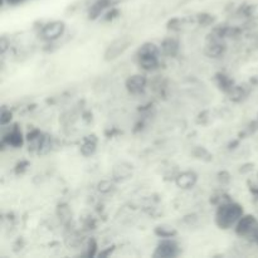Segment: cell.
<instances>
[{
  "label": "cell",
  "instance_id": "30bf717a",
  "mask_svg": "<svg viewBox=\"0 0 258 258\" xmlns=\"http://www.w3.org/2000/svg\"><path fill=\"white\" fill-rule=\"evenodd\" d=\"M3 141H4L5 144H8L9 146H12V148L18 149L22 148L23 144H24V138H23L22 131L15 126L12 130H9V133L4 136Z\"/></svg>",
  "mask_w": 258,
  "mask_h": 258
},
{
  "label": "cell",
  "instance_id": "e0dca14e",
  "mask_svg": "<svg viewBox=\"0 0 258 258\" xmlns=\"http://www.w3.org/2000/svg\"><path fill=\"white\" fill-rule=\"evenodd\" d=\"M251 191H253V194H256V196H258V174L256 176V181L254 183L251 184Z\"/></svg>",
  "mask_w": 258,
  "mask_h": 258
},
{
  "label": "cell",
  "instance_id": "9a60e30c",
  "mask_svg": "<svg viewBox=\"0 0 258 258\" xmlns=\"http://www.w3.org/2000/svg\"><path fill=\"white\" fill-rule=\"evenodd\" d=\"M10 121H12V112L8 110H3L2 112V125H7V123H9Z\"/></svg>",
  "mask_w": 258,
  "mask_h": 258
},
{
  "label": "cell",
  "instance_id": "52a82bcc",
  "mask_svg": "<svg viewBox=\"0 0 258 258\" xmlns=\"http://www.w3.org/2000/svg\"><path fill=\"white\" fill-rule=\"evenodd\" d=\"M212 38H209L208 43L206 45V53L208 57L212 58H217V57H221L222 54L224 53L226 50V44L222 42V38L218 37L213 33L211 35Z\"/></svg>",
  "mask_w": 258,
  "mask_h": 258
},
{
  "label": "cell",
  "instance_id": "4fadbf2b",
  "mask_svg": "<svg viewBox=\"0 0 258 258\" xmlns=\"http://www.w3.org/2000/svg\"><path fill=\"white\" fill-rule=\"evenodd\" d=\"M155 232L161 238H171L175 234V231L173 228H166V227H158Z\"/></svg>",
  "mask_w": 258,
  "mask_h": 258
},
{
  "label": "cell",
  "instance_id": "2e32d148",
  "mask_svg": "<svg viewBox=\"0 0 258 258\" xmlns=\"http://www.w3.org/2000/svg\"><path fill=\"white\" fill-rule=\"evenodd\" d=\"M24 2H27V0H2V4H8L10 7H18V5L23 4Z\"/></svg>",
  "mask_w": 258,
  "mask_h": 258
},
{
  "label": "cell",
  "instance_id": "7c38bea8",
  "mask_svg": "<svg viewBox=\"0 0 258 258\" xmlns=\"http://www.w3.org/2000/svg\"><path fill=\"white\" fill-rule=\"evenodd\" d=\"M161 52L165 55H169V57H174V55L178 54L179 52V42L175 38H166V39L163 40L160 45Z\"/></svg>",
  "mask_w": 258,
  "mask_h": 258
},
{
  "label": "cell",
  "instance_id": "ac0fdd59",
  "mask_svg": "<svg viewBox=\"0 0 258 258\" xmlns=\"http://www.w3.org/2000/svg\"><path fill=\"white\" fill-rule=\"evenodd\" d=\"M254 241H257V242H258V234H257V237H256V239H254Z\"/></svg>",
  "mask_w": 258,
  "mask_h": 258
},
{
  "label": "cell",
  "instance_id": "8992f818",
  "mask_svg": "<svg viewBox=\"0 0 258 258\" xmlns=\"http://www.w3.org/2000/svg\"><path fill=\"white\" fill-rule=\"evenodd\" d=\"M179 254V246L175 241L171 238H164L156 247V251L154 257L171 258L176 257Z\"/></svg>",
  "mask_w": 258,
  "mask_h": 258
},
{
  "label": "cell",
  "instance_id": "3957f363",
  "mask_svg": "<svg viewBox=\"0 0 258 258\" xmlns=\"http://www.w3.org/2000/svg\"><path fill=\"white\" fill-rule=\"evenodd\" d=\"M237 236L241 238L256 239L258 234V219L252 214H243L234 227Z\"/></svg>",
  "mask_w": 258,
  "mask_h": 258
},
{
  "label": "cell",
  "instance_id": "ba28073f",
  "mask_svg": "<svg viewBox=\"0 0 258 258\" xmlns=\"http://www.w3.org/2000/svg\"><path fill=\"white\" fill-rule=\"evenodd\" d=\"M146 83H148V80H146L145 76L135 75L131 76V77L126 81V88H127L128 92L133 93V95H139V93H141L145 90Z\"/></svg>",
  "mask_w": 258,
  "mask_h": 258
},
{
  "label": "cell",
  "instance_id": "8fae6325",
  "mask_svg": "<svg viewBox=\"0 0 258 258\" xmlns=\"http://www.w3.org/2000/svg\"><path fill=\"white\" fill-rule=\"evenodd\" d=\"M197 179H198V176H197L196 173H193V171H184V173H181L176 178V185L181 189H190L196 185Z\"/></svg>",
  "mask_w": 258,
  "mask_h": 258
},
{
  "label": "cell",
  "instance_id": "6da1fadb",
  "mask_svg": "<svg viewBox=\"0 0 258 258\" xmlns=\"http://www.w3.org/2000/svg\"><path fill=\"white\" fill-rule=\"evenodd\" d=\"M243 207L234 202L227 201L219 204L216 213V223L221 229H231L236 227L239 219L243 217Z\"/></svg>",
  "mask_w": 258,
  "mask_h": 258
},
{
  "label": "cell",
  "instance_id": "5b68a950",
  "mask_svg": "<svg viewBox=\"0 0 258 258\" xmlns=\"http://www.w3.org/2000/svg\"><path fill=\"white\" fill-rule=\"evenodd\" d=\"M66 24L60 20H53V22L47 23L43 25L42 30H40V35L47 42H54V40L59 39L63 34H64Z\"/></svg>",
  "mask_w": 258,
  "mask_h": 258
},
{
  "label": "cell",
  "instance_id": "9c48e42d",
  "mask_svg": "<svg viewBox=\"0 0 258 258\" xmlns=\"http://www.w3.org/2000/svg\"><path fill=\"white\" fill-rule=\"evenodd\" d=\"M111 5H112V0H96L88 9V18L92 20L97 19L101 15L105 14L106 10L110 9Z\"/></svg>",
  "mask_w": 258,
  "mask_h": 258
},
{
  "label": "cell",
  "instance_id": "277c9868",
  "mask_svg": "<svg viewBox=\"0 0 258 258\" xmlns=\"http://www.w3.org/2000/svg\"><path fill=\"white\" fill-rule=\"evenodd\" d=\"M131 44H133V38H130L128 35H125V37H121L118 38V39H115L110 45H108L107 49H106L105 59L106 60L116 59V58L120 57L121 54H123V52H125Z\"/></svg>",
  "mask_w": 258,
  "mask_h": 258
},
{
  "label": "cell",
  "instance_id": "5bb4252c",
  "mask_svg": "<svg viewBox=\"0 0 258 258\" xmlns=\"http://www.w3.org/2000/svg\"><path fill=\"white\" fill-rule=\"evenodd\" d=\"M198 19H199V23H201V24L208 25V24H211L212 22H213V15H211V14H199Z\"/></svg>",
  "mask_w": 258,
  "mask_h": 258
},
{
  "label": "cell",
  "instance_id": "7a4b0ae2",
  "mask_svg": "<svg viewBox=\"0 0 258 258\" xmlns=\"http://www.w3.org/2000/svg\"><path fill=\"white\" fill-rule=\"evenodd\" d=\"M160 52L161 48L154 43L149 42L143 44L136 53L139 66L145 71H153L158 68L160 63Z\"/></svg>",
  "mask_w": 258,
  "mask_h": 258
}]
</instances>
